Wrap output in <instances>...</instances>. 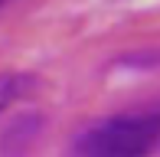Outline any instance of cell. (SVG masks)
Here are the masks:
<instances>
[{"mask_svg": "<svg viewBox=\"0 0 160 157\" xmlns=\"http://www.w3.org/2000/svg\"><path fill=\"white\" fill-rule=\"evenodd\" d=\"M160 144V115H114L75 134V157H150Z\"/></svg>", "mask_w": 160, "mask_h": 157, "instance_id": "obj_1", "label": "cell"}, {"mask_svg": "<svg viewBox=\"0 0 160 157\" xmlns=\"http://www.w3.org/2000/svg\"><path fill=\"white\" fill-rule=\"evenodd\" d=\"M36 75L30 72H0V115H3L7 108H13L17 102H23V98H30L36 92Z\"/></svg>", "mask_w": 160, "mask_h": 157, "instance_id": "obj_2", "label": "cell"}, {"mask_svg": "<svg viewBox=\"0 0 160 157\" xmlns=\"http://www.w3.org/2000/svg\"><path fill=\"white\" fill-rule=\"evenodd\" d=\"M0 3H3V0H0Z\"/></svg>", "mask_w": 160, "mask_h": 157, "instance_id": "obj_3", "label": "cell"}]
</instances>
